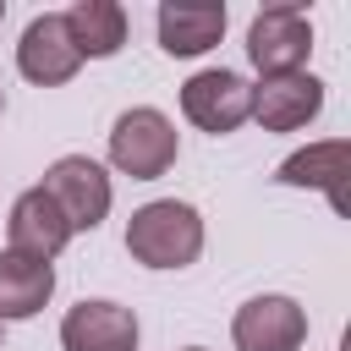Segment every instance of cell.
<instances>
[{
  "mask_svg": "<svg viewBox=\"0 0 351 351\" xmlns=\"http://www.w3.org/2000/svg\"><path fill=\"white\" fill-rule=\"evenodd\" d=\"M346 143L335 137V143H313V148H302V154H291L280 170H274V181L280 186H324L329 197H335V208L346 203V192H340V176H346Z\"/></svg>",
  "mask_w": 351,
  "mask_h": 351,
  "instance_id": "cell-14",
  "label": "cell"
},
{
  "mask_svg": "<svg viewBox=\"0 0 351 351\" xmlns=\"http://www.w3.org/2000/svg\"><path fill=\"white\" fill-rule=\"evenodd\" d=\"M181 115L197 126V132H236L247 115H252V82L241 71H225V66H208L197 77L181 82Z\"/></svg>",
  "mask_w": 351,
  "mask_h": 351,
  "instance_id": "cell-5",
  "label": "cell"
},
{
  "mask_svg": "<svg viewBox=\"0 0 351 351\" xmlns=\"http://www.w3.org/2000/svg\"><path fill=\"white\" fill-rule=\"evenodd\" d=\"M77 66H82V55H77V44H71L60 11H44V16H33V22L22 27L16 71H22L27 82H38V88H60V82L77 77Z\"/></svg>",
  "mask_w": 351,
  "mask_h": 351,
  "instance_id": "cell-7",
  "label": "cell"
},
{
  "mask_svg": "<svg viewBox=\"0 0 351 351\" xmlns=\"http://www.w3.org/2000/svg\"><path fill=\"white\" fill-rule=\"evenodd\" d=\"M236 351H296L307 340V307L296 296H252L230 318Z\"/></svg>",
  "mask_w": 351,
  "mask_h": 351,
  "instance_id": "cell-6",
  "label": "cell"
},
{
  "mask_svg": "<svg viewBox=\"0 0 351 351\" xmlns=\"http://www.w3.org/2000/svg\"><path fill=\"white\" fill-rule=\"evenodd\" d=\"M154 22H159V49L181 55V60H192L225 38V5L219 0H165Z\"/></svg>",
  "mask_w": 351,
  "mask_h": 351,
  "instance_id": "cell-11",
  "label": "cell"
},
{
  "mask_svg": "<svg viewBox=\"0 0 351 351\" xmlns=\"http://www.w3.org/2000/svg\"><path fill=\"white\" fill-rule=\"evenodd\" d=\"M49 296H55V269L44 258H27V252L0 247V324L44 313Z\"/></svg>",
  "mask_w": 351,
  "mask_h": 351,
  "instance_id": "cell-12",
  "label": "cell"
},
{
  "mask_svg": "<svg viewBox=\"0 0 351 351\" xmlns=\"http://www.w3.org/2000/svg\"><path fill=\"white\" fill-rule=\"evenodd\" d=\"M318 110H324V82L313 71L258 77V88H252V121L263 132H302Z\"/></svg>",
  "mask_w": 351,
  "mask_h": 351,
  "instance_id": "cell-8",
  "label": "cell"
},
{
  "mask_svg": "<svg viewBox=\"0 0 351 351\" xmlns=\"http://www.w3.org/2000/svg\"><path fill=\"white\" fill-rule=\"evenodd\" d=\"M126 252L143 269H186L203 252V214L181 197H154L126 219Z\"/></svg>",
  "mask_w": 351,
  "mask_h": 351,
  "instance_id": "cell-1",
  "label": "cell"
},
{
  "mask_svg": "<svg viewBox=\"0 0 351 351\" xmlns=\"http://www.w3.org/2000/svg\"><path fill=\"white\" fill-rule=\"evenodd\" d=\"M176 154H181V137H176V126H170L165 110L132 104V110L115 115V126H110V165H115L121 176H132V181H159V176L176 165Z\"/></svg>",
  "mask_w": 351,
  "mask_h": 351,
  "instance_id": "cell-2",
  "label": "cell"
},
{
  "mask_svg": "<svg viewBox=\"0 0 351 351\" xmlns=\"http://www.w3.org/2000/svg\"><path fill=\"white\" fill-rule=\"evenodd\" d=\"M66 351H137V313L121 302H77L60 318Z\"/></svg>",
  "mask_w": 351,
  "mask_h": 351,
  "instance_id": "cell-9",
  "label": "cell"
},
{
  "mask_svg": "<svg viewBox=\"0 0 351 351\" xmlns=\"http://www.w3.org/2000/svg\"><path fill=\"white\" fill-rule=\"evenodd\" d=\"M0 110H5V93H0Z\"/></svg>",
  "mask_w": 351,
  "mask_h": 351,
  "instance_id": "cell-16",
  "label": "cell"
},
{
  "mask_svg": "<svg viewBox=\"0 0 351 351\" xmlns=\"http://www.w3.org/2000/svg\"><path fill=\"white\" fill-rule=\"evenodd\" d=\"M66 241H71V225H66V214L55 208V197H49L44 186H27V192L11 203V219H5V247L49 263Z\"/></svg>",
  "mask_w": 351,
  "mask_h": 351,
  "instance_id": "cell-10",
  "label": "cell"
},
{
  "mask_svg": "<svg viewBox=\"0 0 351 351\" xmlns=\"http://www.w3.org/2000/svg\"><path fill=\"white\" fill-rule=\"evenodd\" d=\"M0 335H5V324H0Z\"/></svg>",
  "mask_w": 351,
  "mask_h": 351,
  "instance_id": "cell-18",
  "label": "cell"
},
{
  "mask_svg": "<svg viewBox=\"0 0 351 351\" xmlns=\"http://www.w3.org/2000/svg\"><path fill=\"white\" fill-rule=\"evenodd\" d=\"M0 16H5V5H0Z\"/></svg>",
  "mask_w": 351,
  "mask_h": 351,
  "instance_id": "cell-17",
  "label": "cell"
},
{
  "mask_svg": "<svg viewBox=\"0 0 351 351\" xmlns=\"http://www.w3.org/2000/svg\"><path fill=\"white\" fill-rule=\"evenodd\" d=\"M44 192H49L55 208L66 214L71 236H77V230H99L104 214H110V203H115V186H110L104 165L88 159V154H60V159L44 170Z\"/></svg>",
  "mask_w": 351,
  "mask_h": 351,
  "instance_id": "cell-4",
  "label": "cell"
},
{
  "mask_svg": "<svg viewBox=\"0 0 351 351\" xmlns=\"http://www.w3.org/2000/svg\"><path fill=\"white\" fill-rule=\"evenodd\" d=\"M313 55V22L302 5H263L247 27V60L258 66V77H285V71H307Z\"/></svg>",
  "mask_w": 351,
  "mask_h": 351,
  "instance_id": "cell-3",
  "label": "cell"
},
{
  "mask_svg": "<svg viewBox=\"0 0 351 351\" xmlns=\"http://www.w3.org/2000/svg\"><path fill=\"white\" fill-rule=\"evenodd\" d=\"M181 351H203V346H181Z\"/></svg>",
  "mask_w": 351,
  "mask_h": 351,
  "instance_id": "cell-15",
  "label": "cell"
},
{
  "mask_svg": "<svg viewBox=\"0 0 351 351\" xmlns=\"http://www.w3.org/2000/svg\"><path fill=\"white\" fill-rule=\"evenodd\" d=\"M60 16H66V33H71V44H77L82 60H110V55H121V44H126V11H121L115 0H77V5L60 11Z\"/></svg>",
  "mask_w": 351,
  "mask_h": 351,
  "instance_id": "cell-13",
  "label": "cell"
}]
</instances>
